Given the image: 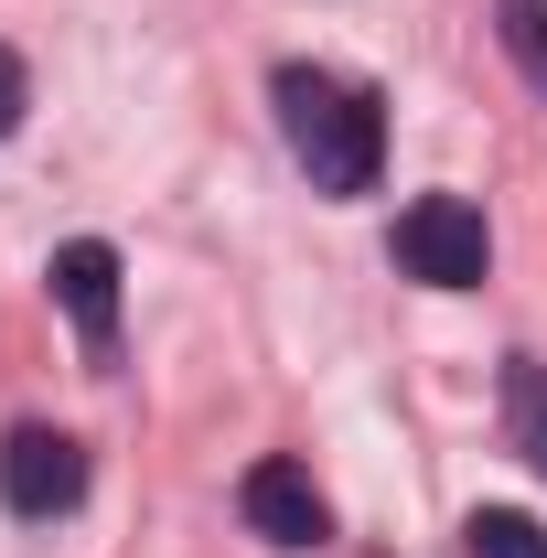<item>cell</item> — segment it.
Here are the masks:
<instances>
[{
    "label": "cell",
    "instance_id": "cell-5",
    "mask_svg": "<svg viewBox=\"0 0 547 558\" xmlns=\"http://www.w3.org/2000/svg\"><path fill=\"white\" fill-rule=\"evenodd\" d=\"M54 301L75 312L86 354L108 365V344H119V247H108V236H65V247H54Z\"/></svg>",
    "mask_w": 547,
    "mask_h": 558
},
{
    "label": "cell",
    "instance_id": "cell-8",
    "mask_svg": "<svg viewBox=\"0 0 547 558\" xmlns=\"http://www.w3.org/2000/svg\"><path fill=\"white\" fill-rule=\"evenodd\" d=\"M462 548H473V558H547V526L515 515V505H483L473 526H462Z\"/></svg>",
    "mask_w": 547,
    "mask_h": 558
},
{
    "label": "cell",
    "instance_id": "cell-7",
    "mask_svg": "<svg viewBox=\"0 0 547 558\" xmlns=\"http://www.w3.org/2000/svg\"><path fill=\"white\" fill-rule=\"evenodd\" d=\"M494 33H505V54H515V75L547 97V0H494Z\"/></svg>",
    "mask_w": 547,
    "mask_h": 558
},
{
    "label": "cell",
    "instance_id": "cell-4",
    "mask_svg": "<svg viewBox=\"0 0 547 558\" xmlns=\"http://www.w3.org/2000/svg\"><path fill=\"white\" fill-rule=\"evenodd\" d=\"M236 505H247V526L269 537V548H323L333 537V515H323V484L290 462V451H269V462H247V484H236Z\"/></svg>",
    "mask_w": 547,
    "mask_h": 558
},
{
    "label": "cell",
    "instance_id": "cell-3",
    "mask_svg": "<svg viewBox=\"0 0 547 558\" xmlns=\"http://www.w3.org/2000/svg\"><path fill=\"white\" fill-rule=\"evenodd\" d=\"M75 494H86V451L65 429H11L0 440V505L11 515H65Z\"/></svg>",
    "mask_w": 547,
    "mask_h": 558
},
{
    "label": "cell",
    "instance_id": "cell-6",
    "mask_svg": "<svg viewBox=\"0 0 547 558\" xmlns=\"http://www.w3.org/2000/svg\"><path fill=\"white\" fill-rule=\"evenodd\" d=\"M505 429H515V451L547 473V365L537 354H505Z\"/></svg>",
    "mask_w": 547,
    "mask_h": 558
},
{
    "label": "cell",
    "instance_id": "cell-9",
    "mask_svg": "<svg viewBox=\"0 0 547 558\" xmlns=\"http://www.w3.org/2000/svg\"><path fill=\"white\" fill-rule=\"evenodd\" d=\"M22 108H33V75H22V54L0 44V140L22 130Z\"/></svg>",
    "mask_w": 547,
    "mask_h": 558
},
{
    "label": "cell",
    "instance_id": "cell-1",
    "mask_svg": "<svg viewBox=\"0 0 547 558\" xmlns=\"http://www.w3.org/2000/svg\"><path fill=\"white\" fill-rule=\"evenodd\" d=\"M269 108H279L290 161L312 172V194H376V161H387V108H376V86H354V75H333V65H279Z\"/></svg>",
    "mask_w": 547,
    "mask_h": 558
},
{
    "label": "cell",
    "instance_id": "cell-2",
    "mask_svg": "<svg viewBox=\"0 0 547 558\" xmlns=\"http://www.w3.org/2000/svg\"><path fill=\"white\" fill-rule=\"evenodd\" d=\"M398 269L429 279V290H473V279L494 269L483 205H462V194H418V205L398 215Z\"/></svg>",
    "mask_w": 547,
    "mask_h": 558
}]
</instances>
